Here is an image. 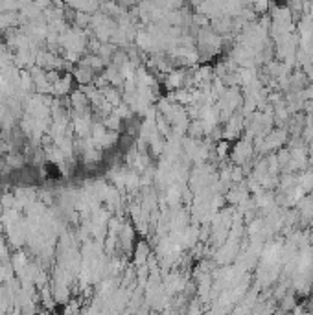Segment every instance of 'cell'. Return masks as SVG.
I'll list each match as a JSON object with an SVG mask.
<instances>
[{"label": "cell", "mask_w": 313, "mask_h": 315, "mask_svg": "<svg viewBox=\"0 0 313 315\" xmlns=\"http://www.w3.org/2000/svg\"><path fill=\"white\" fill-rule=\"evenodd\" d=\"M293 304H295L293 297H286V299H284V310H288V308H293Z\"/></svg>", "instance_id": "1"}]
</instances>
